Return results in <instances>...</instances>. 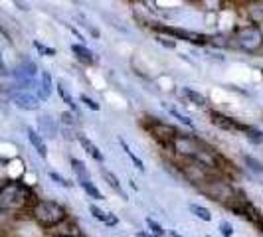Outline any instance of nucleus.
Wrapping results in <instances>:
<instances>
[{
	"instance_id": "7c9ffc66",
	"label": "nucleus",
	"mask_w": 263,
	"mask_h": 237,
	"mask_svg": "<svg viewBox=\"0 0 263 237\" xmlns=\"http://www.w3.org/2000/svg\"><path fill=\"white\" fill-rule=\"evenodd\" d=\"M6 73H8V71H6V66H4L2 60H0V75H6Z\"/></svg>"
},
{
	"instance_id": "c85d7f7f",
	"label": "nucleus",
	"mask_w": 263,
	"mask_h": 237,
	"mask_svg": "<svg viewBox=\"0 0 263 237\" xmlns=\"http://www.w3.org/2000/svg\"><path fill=\"white\" fill-rule=\"evenodd\" d=\"M220 231H222V235H224V237L234 235V227L228 224V222H222V224H220Z\"/></svg>"
},
{
	"instance_id": "72a5a7b5",
	"label": "nucleus",
	"mask_w": 263,
	"mask_h": 237,
	"mask_svg": "<svg viewBox=\"0 0 263 237\" xmlns=\"http://www.w3.org/2000/svg\"><path fill=\"white\" fill-rule=\"evenodd\" d=\"M58 237H67V235H58Z\"/></svg>"
},
{
	"instance_id": "c756f323",
	"label": "nucleus",
	"mask_w": 263,
	"mask_h": 237,
	"mask_svg": "<svg viewBox=\"0 0 263 237\" xmlns=\"http://www.w3.org/2000/svg\"><path fill=\"white\" fill-rule=\"evenodd\" d=\"M62 123H64V125H67V127H73V125H76V121H73V115H71V113H62Z\"/></svg>"
},
{
	"instance_id": "412c9836",
	"label": "nucleus",
	"mask_w": 263,
	"mask_h": 237,
	"mask_svg": "<svg viewBox=\"0 0 263 237\" xmlns=\"http://www.w3.org/2000/svg\"><path fill=\"white\" fill-rule=\"evenodd\" d=\"M79 186L83 188V192L91 198V200H105V198H103V194L97 190V186L93 184V182H85V184H79Z\"/></svg>"
},
{
	"instance_id": "393cba45",
	"label": "nucleus",
	"mask_w": 263,
	"mask_h": 237,
	"mask_svg": "<svg viewBox=\"0 0 263 237\" xmlns=\"http://www.w3.org/2000/svg\"><path fill=\"white\" fill-rule=\"evenodd\" d=\"M79 99L83 101V105L87 107V109H91V111H99V103H95L91 97H87V95H81Z\"/></svg>"
},
{
	"instance_id": "2eb2a0df",
	"label": "nucleus",
	"mask_w": 263,
	"mask_h": 237,
	"mask_svg": "<svg viewBox=\"0 0 263 237\" xmlns=\"http://www.w3.org/2000/svg\"><path fill=\"white\" fill-rule=\"evenodd\" d=\"M101 176H103V180L109 184V188H113V190H115V192H117L123 200H129V198H127V194H125V190H123V186H121V182H119V178L113 174V172L107 170V168H101Z\"/></svg>"
},
{
	"instance_id": "ddd939ff",
	"label": "nucleus",
	"mask_w": 263,
	"mask_h": 237,
	"mask_svg": "<svg viewBox=\"0 0 263 237\" xmlns=\"http://www.w3.org/2000/svg\"><path fill=\"white\" fill-rule=\"evenodd\" d=\"M89 213H91L97 222H101V224H105V225H111V227L119 224V220L113 213L101 210V208H97V206H93V204H89Z\"/></svg>"
},
{
	"instance_id": "2f4dec72",
	"label": "nucleus",
	"mask_w": 263,
	"mask_h": 237,
	"mask_svg": "<svg viewBox=\"0 0 263 237\" xmlns=\"http://www.w3.org/2000/svg\"><path fill=\"white\" fill-rule=\"evenodd\" d=\"M137 237H157V235H148L145 231H141V233H137Z\"/></svg>"
},
{
	"instance_id": "9b49d317",
	"label": "nucleus",
	"mask_w": 263,
	"mask_h": 237,
	"mask_svg": "<svg viewBox=\"0 0 263 237\" xmlns=\"http://www.w3.org/2000/svg\"><path fill=\"white\" fill-rule=\"evenodd\" d=\"M243 162H246V170H248V174H250L251 178L255 180V182H259V184H263V164L257 160V158L253 156H243Z\"/></svg>"
},
{
	"instance_id": "473e14b6",
	"label": "nucleus",
	"mask_w": 263,
	"mask_h": 237,
	"mask_svg": "<svg viewBox=\"0 0 263 237\" xmlns=\"http://www.w3.org/2000/svg\"><path fill=\"white\" fill-rule=\"evenodd\" d=\"M168 237H180L178 233H174V231H168Z\"/></svg>"
},
{
	"instance_id": "20e7f679",
	"label": "nucleus",
	"mask_w": 263,
	"mask_h": 237,
	"mask_svg": "<svg viewBox=\"0 0 263 237\" xmlns=\"http://www.w3.org/2000/svg\"><path fill=\"white\" fill-rule=\"evenodd\" d=\"M16 89V87H14ZM10 99H12V103L18 109H22V111H38L40 109V99L38 95H34V93H28V91H14L10 95Z\"/></svg>"
},
{
	"instance_id": "4468645a",
	"label": "nucleus",
	"mask_w": 263,
	"mask_h": 237,
	"mask_svg": "<svg viewBox=\"0 0 263 237\" xmlns=\"http://www.w3.org/2000/svg\"><path fill=\"white\" fill-rule=\"evenodd\" d=\"M69 164H71V170H73V174L78 176L79 184L91 182V178H89V170H87V166H85L81 160H78V158H71V160H69Z\"/></svg>"
},
{
	"instance_id": "a878e982",
	"label": "nucleus",
	"mask_w": 263,
	"mask_h": 237,
	"mask_svg": "<svg viewBox=\"0 0 263 237\" xmlns=\"http://www.w3.org/2000/svg\"><path fill=\"white\" fill-rule=\"evenodd\" d=\"M34 48H36L40 53H46V55H55V50H53V48H48V46H44V44H40V42H34Z\"/></svg>"
},
{
	"instance_id": "4be33fe9",
	"label": "nucleus",
	"mask_w": 263,
	"mask_h": 237,
	"mask_svg": "<svg viewBox=\"0 0 263 237\" xmlns=\"http://www.w3.org/2000/svg\"><path fill=\"white\" fill-rule=\"evenodd\" d=\"M246 136L250 139L253 145H261L263 143V132L259 129H253V127H246Z\"/></svg>"
},
{
	"instance_id": "f704fd0d",
	"label": "nucleus",
	"mask_w": 263,
	"mask_h": 237,
	"mask_svg": "<svg viewBox=\"0 0 263 237\" xmlns=\"http://www.w3.org/2000/svg\"><path fill=\"white\" fill-rule=\"evenodd\" d=\"M208 237H210V235H208Z\"/></svg>"
},
{
	"instance_id": "9d476101",
	"label": "nucleus",
	"mask_w": 263,
	"mask_h": 237,
	"mask_svg": "<svg viewBox=\"0 0 263 237\" xmlns=\"http://www.w3.org/2000/svg\"><path fill=\"white\" fill-rule=\"evenodd\" d=\"M76 136H78L79 145L83 146V150H85V152H87V154H89L93 160H97V162H105V156H103V152H101V150L95 146V143H93V141H89V139H87L85 134H81V132H78Z\"/></svg>"
},
{
	"instance_id": "aec40b11",
	"label": "nucleus",
	"mask_w": 263,
	"mask_h": 237,
	"mask_svg": "<svg viewBox=\"0 0 263 237\" xmlns=\"http://www.w3.org/2000/svg\"><path fill=\"white\" fill-rule=\"evenodd\" d=\"M58 93H60V97L64 99V103H66V105L69 107V109H71L73 113H78V105L73 103V97H71V95H69V93L66 91V87H64V85H62L60 81H58Z\"/></svg>"
},
{
	"instance_id": "6e6552de",
	"label": "nucleus",
	"mask_w": 263,
	"mask_h": 237,
	"mask_svg": "<svg viewBox=\"0 0 263 237\" xmlns=\"http://www.w3.org/2000/svg\"><path fill=\"white\" fill-rule=\"evenodd\" d=\"M212 125H216V127H220V129H224V131H246V127L243 125H239L237 121H234L232 117H226L222 113H212Z\"/></svg>"
},
{
	"instance_id": "a211bd4d",
	"label": "nucleus",
	"mask_w": 263,
	"mask_h": 237,
	"mask_svg": "<svg viewBox=\"0 0 263 237\" xmlns=\"http://www.w3.org/2000/svg\"><path fill=\"white\" fill-rule=\"evenodd\" d=\"M182 93H184L186 97H188V99H190L194 105H198V107L206 105V97H204L200 91H194V89H190V87H184V89H182Z\"/></svg>"
},
{
	"instance_id": "cd10ccee",
	"label": "nucleus",
	"mask_w": 263,
	"mask_h": 237,
	"mask_svg": "<svg viewBox=\"0 0 263 237\" xmlns=\"http://www.w3.org/2000/svg\"><path fill=\"white\" fill-rule=\"evenodd\" d=\"M157 42H158V44H162L164 48H171V50H174V48H176V42H174V40H171V38H164V36H157Z\"/></svg>"
},
{
	"instance_id": "1a4fd4ad",
	"label": "nucleus",
	"mask_w": 263,
	"mask_h": 237,
	"mask_svg": "<svg viewBox=\"0 0 263 237\" xmlns=\"http://www.w3.org/2000/svg\"><path fill=\"white\" fill-rule=\"evenodd\" d=\"M38 99L42 101H46V99H50V95L53 91V81H52V75H50V71H46V69H42V77H40V83H38Z\"/></svg>"
},
{
	"instance_id": "0eeeda50",
	"label": "nucleus",
	"mask_w": 263,
	"mask_h": 237,
	"mask_svg": "<svg viewBox=\"0 0 263 237\" xmlns=\"http://www.w3.org/2000/svg\"><path fill=\"white\" fill-rule=\"evenodd\" d=\"M36 73H38V67L34 62H24V64H20V66L14 69V77L18 83H26V81H34L36 77Z\"/></svg>"
},
{
	"instance_id": "423d86ee",
	"label": "nucleus",
	"mask_w": 263,
	"mask_h": 237,
	"mask_svg": "<svg viewBox=\"0 0 263 237\" xmlns=\"http://www.w3.org/2000/svg\"><path fill=\"white\" fill-rule=\"evenodd\" d=\"M38 134L40 136H48V139H55L58 134V123L52 115L42 113L38 117Z\"/></svg>"
},
{
	"instance_id": "dca6fc26",
	"label": "nucleus",
	"mask_w": 263,
	"mask_h": 237,
	"mask_svg": "<svg viewBox=\"0 0 263 237\" xmlns=\"http://www.w3.org/2000/svg\"><path fill=\"white\" fill-rule=\"evenodd\" d=\"M71 52L78 57V62L85 64V66H91L93 64V53L91 50H87L83 44H71Z\"/></svg>"
},
{
	"instance_id": "f8f14e48",
	"label": "nucleus",
	"mask_w": 263,
	"mask_h": 237,
	"mask_svg": "<svg viewBox=\"0 0 263 237\" xmlns=\"http://www.w3.org/2000/svg\"><path fill=\"white\" fill-rule=\"evenodd\" d=\"M26 134H28V141H30V145L34 146V150L38 152L42 158L48 156V146L44 143V139L38 134V131H34L32 127H26Z\"/></svg>"
},
{
	"instance_id": "39448f33",
	"label": "nucleus",
	"mask_w": 263,
	"mask_h": 237,
	"mask_svg": "<svg viewBox=\"0 0 263 237\" xmlns=\"http://www.w3.org/2000/svg\"><path fill=\"white\" fill-rule=\"evenodd\" d=\"M157 30L160 34L166 36H174V38H184L192 44H206V36L204 34H196V32H188V30H178V28L171 26H157Z\"/></svg>"
},
{
	"instance_id": "7ed1b4c3",
	"label": "nucleus",
	"mask_w": 263,
	"mask_h": 237,
	"mask_svg": "<svg viewBox=\"0 0 263 237\" xmlns=\"http://www.w3.org/2000/svg\"><path fill=\"white\" fill-rule=\"evenodd\" d=\"M236 40L237 48L243 50L248 53H257L263 48V30L255 24H250V26H241L236 30Z\"/></svg>"
},
{
	"instance_id": "f257e3e1",
	"label": "nucleus",
	"mask_w": 263,
	"mask_h": 237,
	"mask_svg": "<svg viewBox=\"0 0 263 237\" xmlns=\"http://www.w3.org/2000/svg\"><path fill=\"white\" fill-rule=\"evenodd\" d=\"M32 215L42 227L50 229V227H60L67 222V211L62 204L52 202V200H40L32 208Z\"/></svg>"
},
{
	"instance_id": "f3484780",
	"label": "nucleus",
	"mask_w": 263,
	"mask_h": 237,
	"mask_svg": "<svg viewBox=\"0 0 263 237\" xmlns=\"http://www.w3.org/2000/svg\"><path fill=\"white\" fill-rule=\"evenodd\" d=\"M119 145H121V148L125 150V154L131 158V162L135 164V166H137V170H139V172H145V162H143L141 158L137 156V154H133V150L129 148V145L125 143V139H119Z\"/></svg>"
},
{
	"instance_id": "bb28decb",
	"label": "nucleus",
	"mask_w": 263,
	"mask_h": 237,
	"mask_svg": "<svg viewBox=\"0 0 263 237\" xmlns=\"http://www.w3.org/2000/svg\"><path fill=\"white\" fill-rule=\"evenodd\" d=\"M171 113H172V115H174V117H176V118H178L180 123H184L186 127H190V129H194V123H192V121H190V118H188V117H184V115H180V113H178V111H174V109H171Z\"/></svg>"
},
{
	"instance_id": "5701e85b",
	"label": "nucleus",
	"mask_w": 263,
	"mask_h": 237,
	"mask_svg": "<svg viewBox=\"0 0 263 237\" xmlns=\"http://www.w3.org/2000/svg\"><path fill=\"white\" fill-rule=\"evenodd\" d=\"M146 227H148V231H151V233H155L157 237H164V235H166V231H164V229L160 227V224H157L153 218H146Z\"/></svg>"
},
{
	"instance_id": "b1692460",
	"label": "nucleus",
	"mask_w": 263,
	"mask_h": 237,
	"mask_svg": "<svg viewBox=\"0 0 263 237\" xmlns=\"http://www.w3.org/2000/svg\"><path fill=\"white\" fill-rule=\"evenodd\" d=\"M48 176H50V180H53L55 184L62 186V188H73V182H69V180H66V178H64L62 174H58V172H53V170H52L50 174H48Z\"/></svg>"
},
{
	"instance_id": "f03ea898",
	"label": "nucleus",
	"mask_w": 263,
	"mask_h": 237,
	"mask_svg": "<svg viewBox=\"0 0 263 237\" xmlns=\"http://www.w3.org/2000/svg\"><path fill=\"white\" fill-rule=\"evenodd\" d=\"M30 200V188L20 182H8L0 188V210H20Z\"/></svg>"
},
{
	"instance_id": "6ab92c4d",
	"label": "nucleus",
	"mask_w": 263,
	"mask_h": 237,
	"mask_svg": "<svg viewBox=\"0 0 263 237\" xmlns=\"http://www.w3.org/2000/svg\"><path fill=\"white\" fill-rule=\"evenodd\" d=\"M190 211L196 215V218H200L202 222H212V213L208 208H204V206H198V204H190Z\"/></svg>"
}]
</instances>
